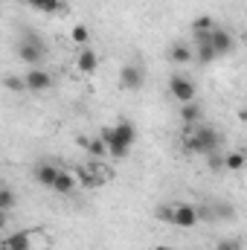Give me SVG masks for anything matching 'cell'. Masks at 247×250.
Here are the masks:
<instances>
[{
    "label": "cell",
    "mask_w": 247,
    "mask_h": 250,
    "mask_svg": "<svg viewBox=\"0 0 247 250\" xmlns=\"http://www.w3.org/2000/svg\"><path fill=\"white\" fill-rule=\"evenodd\" d=\"M221 134L212 128V125L206 123H198V125H186V137H184V146L189 154H201V157H206V154H215V151H224L221 148Z\"/></svg>",
    "instance_id": "cell-1"
},
{
    "label": "cell",
    "mask_w": 247,
    "mask_h": 250,
    "mask_svg": "<svg viewBox=\"0 0 247 250\" xmlns=\"http://www.w3.org/2000/svg\"><path fill=\"white\" fill-rule=\"evenodd\" d=\"M99 140L105 143V148H108V157H114V160H123L128 157V151H131V146L137 143V128L123 120V123L111 125V128H102L99 131Z\"/></svg>",
    "instance_id": "cell-2"
},
{
    "label": "cell",
    "mask_w": 247,
    "mask_h": 250,
    "mask_svg": "<svg viewBox=\"0 0 247 250\" xmlns=\"http://www.w3.org/2000/svg\"><path fill=\"white\" fill-rule=\"evenodd\" d=\"M18 59L26 62L29 67H41V62L47 59V44H44L38 35L26 32V35L21 38V44H18Z\"/></svg>",
    "instance_id": "cell-3"
},
{
    "label": "cell",
    "mask_w": 247,
    "mask_h": 250,
    "mask_svg": "<svg viewBox=\"0 0 247 250\" xmlns=\"http://www.w3.org/2000/svg\"><path fill=\"white\" fill-rule=\"evenodd\" d=\"M209 47L215 50L218 59H227V56L236 53V35H233L230 29H224V26H215V29L209 32Z\"/></svg>",
    "instance_id": "cell-4"
},
{
    "label": "cell",
    "mask_w": 247,
    "mask_h": 250,
    "mask_svg": "<svg viewBox=\"0 0 247 250\" xmlns=\"http://www.w3.org/2000/svg\"><path fill=\"white\" fill-rule=\"evenodd\" d=\"M169 93H172V99L175 102H195V96H198V87H195V82L189 79V76H172L169 79Z\"/></svg>",
    "instance_id": "cell-5"
},
{
    "label": "cell",
    "mask_w": 247,
    "mask_h": 250,
    "mask_svg": "<svg viewBox=\"0 0 247 250\" xmlns=\"http://www.w3.org/2000/svg\"><path fill=\"white\" fill-rule=\"evenodd\" d=\"M23 87L32 90V93H44V90L53 87V76H50L44 67H29V70L23 73Z\"/></svg>",
    "instance_id": "cell-6"
},
{
    "label": "cell",
    "mask_w": 247,
    "mask_h": 250,
    "mask_svg": "<svg viewBox=\"0 0 247 250\" xmlns=\"http://www.w3.org/2000/svg\"><path fill=\"white\" fill-rule=\"evenodd\" d=\"M172 224L181 230H192L198 224V212L192 204H172Z\"/></svg>",
    "instance_id": "cell-7"
},
{
    "label": "cell",
    "mask_w": 247,
    "mask_h": 250,
    "mask_svg": "<svg viewBox=\"0 0 247 250\" xmlns=\"http://www.w3.org/2000/svg\"><path fill=\"white\" fill-rule=\"evenodd\" d=\"M143 82H145V76H143V70L137 64H125L123 70H120V84H123L125 90H140Z\"/></svg>",
    "instance_id": "cell-8"
},
{
    "label": "cell",
    "mask_w": 247,
    "mask_h": 250,
    "mask_svg": "<svg viewBox=\"0 0 247 250\" xmlns=\"http://www.w3.org/2000/svg\"><path fill=\"white\" fill-rule=\"evenodd\" d=\"M76 67H79V73L93 76V73H96V67H99V56H96L90 47H82V50H79V56H76Z\"/></svg>",
    "instance_id": "cell-9"
},
{
    "label": "cell",
    "mask_w": 247,
    "mask_h": 250,
    "mask_svg": "<svg viewBox=\"0 0 247 250\" xmlns=\"http://www.w3.org/2000/svg\"><path fill=\"white\" fill-rule=\"evenodd\" d=\"M79 146H82L93 160H105V157H108V148H105V143H102L99 137H79Z\"/></svg>",
    "instance_id": "cell-10"
},
{
    "label": "cell",
    "mask_w": 247,
    "mask_h": 250,
    "mask_svg": "<svg viewBox=\"0 0 247 250\" xmlns=\"http://www.w3.org/2000/svg\"><path fill=\"white\" fill-rule=\"evenodd\" d=\"M50 189L59 192V195H73V189H76V175L67 172V169H59V175H56V181H53Z\"/></svg>",
    "instance_id": "cell-11"
},
{
    "label": "cell",
    "mask_w": 247,
    "mask_h": 250,
    "mask_svg": "<svg viewBox=\"0 0 247 250\" xmlns=\"http://www.w3.org/2000/svg\"><path fill=\"white\" fill-rule=\"evenodd\" d=\"M29 248H32V233L29 230H18L3 242V250H29Z\"/></svg>",
    "instance_id": "cell-12"
},
{
    "label": "cell",
    "mask_w": 247,
    "mask_h": 250,
    "mask_svg": "<svg viewBox=\"0 0 247 250\" xmlns=\"http://www.w3.org/2000/svg\"><path fill=\"white\" fill-rule=\"evenodd\" d=\"M181 120H184V125L204 123V108H201V102H184V105H181Z\"/></svg>",
    "instance_id": "cell-13"
},
{
    "label": "cell",
    "mask_w": 247,
    "mask_h": 250,
    "mask_svg": "<svg viewBox=\"0 0 247 250\" xmlns=\"http://www.w3.org/2000/svg\"><path fill=\"white\" fill-rule=\"evenodd\" d=\"M56 175H59V166H53V163H38L35 166V181L41 184V187H53V181H56Z\"/></svg>",
    "instance_id": "cell-14"
},
{
    "label": "cell",
    "mask_w": 247,
    "mask_h": 250,
    "mask_svg": "<svg viewBox=\"0 0 247 250\" xmlns=\"http://www.w3.org/2000/svg\"><path fill=\"white\" fill-rule=\"evenodd\" d=\"M192 59H198L201 64H212L218 56H215V50L209 47V41H195V50H192Z\"/></svg>",
    "instance_id": "cell-15"
},
{
    "label": "cell",
    "mask_w": 247,
    "mask_h": 250,
    "mask_svg": "<svg viewBox=\"0 0 247 250\" xmlns=\"http://www.w3.org/2000/svg\"><path fill=\"white\" fill-rule=\"evenodd\" d=\"M23 3H29L32 9H38L44 15H56V12L64 9V0H23Z\"/></svg>",
    "instance_id": "cell-16"
},
{
    "label": "cell",
    "mask_w": 247,
    "mask_h": 250,
    "mask_svg": "<svg viewBox=\"0 0 247 250\" xmlns=\"http://www.w3.org/2000/svg\"><path fill=\"white\" fill-rule=\"evenodd\" d=\"M224 169L227 172H242L245 169V154L242 151H227L224 154Z\"/></svg>",
    "instance_id": "cell-17"
},
{
    "label": "cell",
    "mask_w": 247,
    "mask_h": 250,
    "mask_svg": "<svg viewBox=\"0 0 247 250\" xmlns=\"http://www.w3.org/2000/svg\"><path fill=\"white\" fill-rule=\"evenodd\" d=\"M169 59L175 64H186L192 62V47H186V44H175L172 50H169Z\"/></svg>",
    "instance_id": "cell-18"
},
{
    "label": "cell",
    "mask_w": 247,
    "mask_h": 250,
    "mask_svg": "<svg viewBox=\"0 0 247 250\" xmlns=\"http://www.w3.org/2000/svg\"><path fill=\"white\" fill-rule=\"evenodd\" d=\"M212 218L215 221H230V218H236V207L233 204H212Z\"/></svg>",
    "instance_id": "cell-19"
},
{
    "label": "cell",
    "mask_w": 247,
    "mask_h": 250,
    "mask_svg": "<svg viewBox=\"0 0 247 250\" xmlns=\"http://www.w3.org/2000/svg\"><path fill=\"white\" fill-rule=\"evenodd\" d=\"M70 38H73V44H79V47H87V41H90V29H87L84 23H76V26L70 29Z\"/></svg>",
    "instance_id": "cell-20"
},
{
    "label": "cell",
    "mask_w": 247,
    "mask_h": 250,
    "mask_svg": "<svg viewBox=\"0 0 247 250\" xmlns=\"http://www.w3.org/2000/svg\"><path fill=\"white\" fill-rule=\"evenodd\" d=\"M15 204H18V198H15V192L6 187H0V212H9V209H15Z\"/></svg>",
    "instance_id": "cell-21"
},
{
    "label": "cell",
    "mask_w": 247,
    "mask_h": 250,
    "mask_svg": "<svg viewBox=\"0 0 247 250\" xmlns=\"http://www.w3.org/2000/svg\"><path fill=\"white\" fill-rule=\"evenodd\" d=\"M3 87H6V90H15V93L26 90V87H23V76H6V79H3Z\"/></svg>",
    "instance_id": "cell-22"
},
{
    "label": "cell",
    "mask_w": 247,
    "mask_h": 250,
    "mask_svg": "<svg viewBox=\"0 0 247 250\" xmlns=\"http://www.w3.org/2000/svg\"><path fill=\"white\" fill-rule=\"evenodd\" d=\"M212 29H215V21L212 18H198L192 23V32H212Z\"/></svg>",
    "instance_id": "cell-23"
},
{
    "label": "cell",
    "mask_w": 247,
    "mask_h": 250,
    "mask_svg": "<svg viewBox=\"0 0 247 250\" xmlns=\"http://www.w3.org/2000/svg\"><path fill=\"white\" fill-rule=\"evenodd\" d=\"M206 163L212 172H221L224 169V151H215V154H206Z\"/></svg>",
    "instance_id": "cell-24"
},
{
    "label": "cell",
    "mask_w": 247,
    "mask_h": 250,
    "mask_svg": "<svg viewBox=\"0 0 247 250\" xmlns=\"http://www.w3.org/2000/svg\"><path fill=\"white\" fill-rule=\"evenodd\" d=\"M154 218H157V221H163V224H172V204H163V207H157Z\"/></svg>",
    "instance_id": "cell-25"
},
{
    "label": "cell",
    "mask_w": 247,
    "mask_h": 250,
    "mask_svg": "<svg viewBox=\"0 0 247 250\" xmlns=\"http://www.w3.org/2000/svg\"><path fill=\"white\" fill-rule=\"evenodd\" d=\"M195 212H198V221H215L212 218V207H206V204L204 207H195Z\"/></svg>",
    "instance_id": "cell-26"
},
{
    "label": "cell",
    "mask_w": 247,
    "mask_h": 250,
    "mask_svg": "<svg viewBox=\"0 0 247 250\" xmlns=\"http://www.w3.org/2000/svg\"><path fill=\"white\" fill-rule=\"evenodd\" d=\"M215 250H239V242H236V239H221V242L215 245Z\"/></svg>",
    "instance_id": "cell-27"
},
{
    "label": "cell",
    "mask_w": 247,
    "mask_h": 250,
    "mask_svg": "<svg viewBox=\"0 0 247 250\" xmlns=\"http://www.w3.org/2000/svg\"><path fill=\"white\" fill-rule=\"evenodd\" d=\"M3 224H6V212H0V230H3Z\"/></svg>",
    "instance_id": "cell-28"
},
{
    "label": "cell",
    "mask_w": 247,
    "mask_h": 250,
    "mask_svg": "<svg viewBox=\"0 0 247 250\" xmlns=\"http://www.w3.org/2000/svg\"><path fill=\"white\" fill-rule=\"evenodd\" d=\"M154 250H172V248H166V245H160V248H154Z\"/></svg>",
    "instance_id": "cell-29"
}]
</instances>
